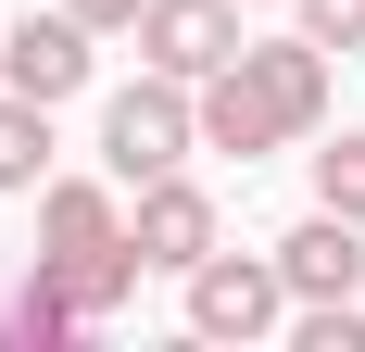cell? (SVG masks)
I'll return each mask as SVG.
<instances>
[{
  "label": "cell",
  "mask_w": 365,
  "mask_h": 352,
  "mask_svg": "<svg viewBox=\"0 0 365 352\" xmlns=\"http://www.w3.org/2000/svg\"><path fill=\"white\" fill-rule=\"evenodd\" d=\"M202 151H290V139H315L328 126V51L315 38H240V63H215L202 88Z\"/></svg>",
  "instance_id": "cell-1"
},
{
  "label": "cell",
  "mask_w": 365,
  "mask_h": 352,
  "mask_svg": "<svg viewBox=\"0 0 365 352\" xmlns=\"http://www.w3.org/2000/svg\"><path fill=\"white\" fill-rule=\"evenodd\" d=\"M189 151H202V101H189V76H139V88H113V101H101V164L126 176V189L177 176Z\"/></svg>",
  "instance_id": "cell-2"
},
{
  "label": "cell",
  "mask_w": 365,
  "mask_h": 352,
  "mask_svg": "<svg viewBox=\"0 0 365 352\" xmlns=\"http://www.w3.org/2000/svg\"><path fill=\"white\" fill-rule=\"evenodd\" d=\"M290 315V277H277V252H202L189 264V340H264V327Z\"/></svg>",
  "instance_id": "cell-3"
},
{
  "label": "cell",
  "mask_w": 365,
  "mask_h": 352,
  "mask_svg": "<svg viewBox=\"0 0 365 352\" xmlns=\"http://www.w3.org/2000/svg\"><path fill=\"white\" fill-rule=\"evenodd\" d=\"M139 63L202 88L215 63H240V0H139Z\"/></svg>",
  "instance_id": "cell-4"
},
{
  "label": "cell",
  "mask_w": 365,
  "mask_h": 352,
  "mask_svg": "<svg viewBox=\"0 0 365 352\" xmlns=\"http://www.w3.org/2000/svg\"><path fill=\"white\" fill-rule=\"evenodd\" d=\"M277 277H290V302H353V289H365V227L315 202L290 239H277Z\"/></svg>",
  "instance_id": "cell-5"
},
{
  "label": "cell",
  "mask_w": 365,
  "mask_h": 352,
  "mask_svg": "<svg viewBox=\"0 0 365 352\" xmlns=\"http://www.w3.org/2000/svg\"><path fill=\"white\" fill-rule=\"evenodd\" d=\"M0 88H26V101H76V88H88V26H76V13H26V26L0 38Z\"/></svg>",
  "instance_id": "cell-6"
},
{
  "label": "cell",
  "mask_w": 365,
  "mask_h": 352,
  "mask_svg": "<svg viewBox=\"0 0 365 352\" xmlns=\"http://www.w3.org/2000/svg\"><path fill=\"white\" fill-rule=\"evenodd\" d=\"M126 239H139V264L189 277V264L215 252V202H202L189 176H151V189H139V227H126Z\"/></svg>",
  "instance_id": "cell-7"
},
{
  "label": "cell",
  "mask_w": 365,
  "mask_h": 352,
  "mask_svg": "<svg viewBox=\"0 0 365 352\" xmlns=\"http://www.w3.org/2000/svg\"><path fill=\"white\" fill-rule=\"evenodd\" d=\"M38 239H51V252L126 239V227H113V189H101V176H51V189H38Z\"/></svg>",
  "instance_id": "cell-8"
},
{
  "label": "cell",
  "mask_w": 365,
  "mask_h": 352,
  "mask_svg": "<svg viewBox=\"0 0 365 352\" xmlns=\"http://www.w3.org/2000/svg\"><path fill=\"white\" fill-rule=\"evenodd\" d=\"M38 264L63 277V302H76V315H88V327H101L113 302L139 289V239H101V252H38Z\"/></svg>",
  "instance_id": "cell-9"
},
{
  "label": "cell",
  "mask_w": 365,
  "mask_h": 352,
  "mask_svg": "<svg viewBox=\"0 0 365 352\" xmlns=\"http://www.w3.org/2000/svg\"><path fill=\"white\" fill-rule=\"evenodd\" d=\"M38 164H51V101L0 88V189H38Z\"/></svg>",
  "instance_id": "cell-10"
},
{
  "label": "cell",
  "mask_w": 365,
  "mask_h": 352,
  "mask_svg": "<svg viewBox=\"0 0 365 352\" xmlns=\"http://www.w3.org/2000/svg\"><path fill=\"white\" fill-rule=\"evenodd\" d=\"M0 327H13V340H76V327H88V315H76V302H63V277L38 264V277L13 289V315H0Z\"/></svg>",
  "instance_id": "cell-11"
},
{
  "label": "cell",
  "mask_w": 365,
  "mask_h": 352,
  "mask_svg": "<svg viewBox=\"0 0 365 352\" xmlns=\"http://www.w3.org/2000/svg\"><path fill=\"white\" fill-rule=\"evenodd\" d=\"M315 202H328V214H353V227H365V126H340V139L315 151Z\"/></svg>",
  "instance_id": "cell-12"
},
{
  "label": "cell",
  "mask_w": 365,
  "mask_h": 352,
  "mask_svg": "<svg viewBox=\"0 0 365 352\" xmlns=\"http://www.w3.org/2000/svg\"><path fill=\"white\" fill-rule=\"evenodd\" d=\"M302 38L315 51H365V0H302Z\"/></svg>",
  "instance_id": "cell-13"
},
{
  "label": "cell",
  "mask_w": 365,
  "mask_h": 352,
  "mask_svg": "<svg viewBox=\"0 0 365 352\" xmlns=\"http://www.w3.org/2000/svg\"><path fill=\"white\" fill-rule=\"evenodd\" d=\"M302 352H365V315L353 302H302Z\"/></svg>",
  "instance_id": "cell-14"
},
{
  "label": "cell",
  "mask_w": 365,
  "mask_h": 352,
  "mask_svg": "<svg viewBox=\"0 0 365 352\" xmlns=\"http://www.w3.org/2000/svg\"><path fill=\"white\" fill-rule=\"evenodd\" d=\"M63 13H76L88 38H101V26H139V0H63Z\"/></svg>",
  "instance_id": "cell-15"
},
{
  "label": "cell",
  "mask_w": 365,
  "mask_h": 352,
  "mask_svg": "<svg viewBox=\"0 0 365 352\" xmlns=\"http://www.w3.org/2000/svg\"><path fill=\"white\" fill-rule=\"evenodd\" d=\"M240 13H252V0H240Z\"/></svg>",
  "instance_id": "cell-16"
}]
</instances>
